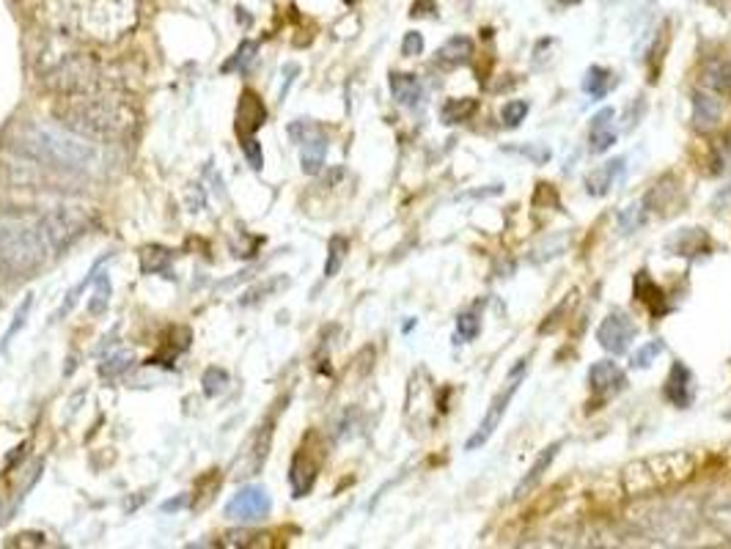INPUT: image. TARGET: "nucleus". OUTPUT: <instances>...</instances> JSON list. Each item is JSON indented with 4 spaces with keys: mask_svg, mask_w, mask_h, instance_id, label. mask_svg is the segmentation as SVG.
I'll list each match as a JSON object with an SVG mask.
<instances>
[{
    "mask_svg": "<svg viewBox=\"0 0 731 549\" xmlns=\"http://www.w3.org/2000/svg\"><path fill=\"white\" fill-rule=\"evenodd\" d=\"M9 148L22 160L36 163L44 171L58 173H80V176H100L108 173L111 152L105 143L83 137L72 129H58L36 121H25L12 129Z\"/></svg>",
    "mask_w": 731,
    "mask_h": 549,
    "instance_id": "obj_1",
    "label": "nucleus"
},
{
    "mask_svg": "<svg viewBox=\"0 0 731 549\" xmlns=\"http://www.w3.org/2000/svg\"><path fill=\"white\" fill-rule=\"evenodd\" d=\"M256 53H259V44L251 41V39H245V41H242V44L236 47L234 58L223 66V72H239V75H245V72L251 69V64L256 61Z\"/></svg>",
    "mask_w": 731,
    "mask_h": 549,
    "instance_id": "obj_30",
    "label": "nucleus"
},
{
    "mask_svg": "<svg viewBox=\"0 0 731 549\" xmlns=\"http://www.w3.org/2000/svg\"><path fill=\"white\" fill-rule=\"evenodd\" d=\"M242 155H245L248 165L254 171L264 168V155H262V143H256V137H242Z\"/></svg>",
    "mask_w": 731,
    "mask_h": 549,
    "instance_id": "obj_40",
    "label": "nucleus"
},
{
    "mask_svg": "<svg viewBox=\"0 0 731 549\" xmlns=\"http://www.w3.org/2000/svg\"><path fill=\"white\" fill-rule=\"evenodd\" d=\"M641 223H644V201H641V204H629V207L619 215V226H621L624 234H632Z\"/></svg>",
    "mask_w": 731,
    "mask_h": 549,
    "instance_id": "obj_38",
    "label": "nucleus"
},
{
    "mask_svg": "<svg viewBox=\"0 0 731 549\" xmlns=\"http://www.w3.org/2000/svg\"><path fill=\"white\" fill-rule=\"evenodd\" d=\"M316 473H319V462H314L306 447H300L295 459H291V470H289V483H291L295 497H306L314 489Z\"/></svg>",
    "mask_w": 731,
    "mask_h": 549,
    "instance_id": "obj_17",
    "label": "nucleus"
},
{
    "mask_svg": "<svg viewBox=\"0 0 731 549\" xmlns=\"http://www.w3.org/2000/svg\"><path fill=\"white\" fill-rule=\"evenodd\" d=\"M289 137L303 148V155H300L303 173L316 176L322 171L325 155H327V137H325V132L316 124H311V121H295V124L289 127Z\"/></svg>",
    "mask_w": 731,
    "mask_h": 549,
    "instance_id": "obj_9",
    "label": "nucleus"
},
{
    "mask_svg": "<svg viewBox=\"0 0 731 549\" xmlns=\"http://www.w3.org/2000/svg\"><path fill=\"white\" fill-rule=\"evenodd\" d=\"M47 256H50V247H47L39 228L0 223V275L28 278L44 267Z\"/></svg>",
    "mask_w": 731,
    "mask_h": 549,
    "instance_id": "obj_5",
    "label": "nucleus"
},
{
    "mask_svg": "<svg viewBox=\"0 0 731 549\" xmlns=\"http://www.w3.org/2000/svg\"><path fill=\"white\" fill-rule=\"evenodd\" d=\"M663 395H665V402L673 404L676 410H688L693 404L696 379H693V371L685 363H673L671 366L665 387H663Z\"/></svg>",
    "mask_w": 731,
    "mask_h": 549,
    "instance_id": "obj_12",
    "label": "nucleus"
},
{
    "mask_svg": "<svg viewBox=\"0 0 731 549\" xmlns=\"http://www.w3.org/2000/svg\"><path fill=\"white\" fill-rule=\"evenodd\" d=\"M476 108H478L476 99H449V102L441 108V119H443V124H459L468 116H473Z\"/></svg>",
    "mask_w": 731,
    "mask_h": 549,
    "instance_id": "obj_31",
    "label": "nucleus"
},
{
    "mask_svg": "<svg viewBox=\"0 0 731 549\" xmlns=\"http://www.w3.org/2000/svg\"><path fill=\"white\" fill-rule=\"evenodd\" d=\"M270 437H272V429L270 426H259V431L248 439V445H245V454H242L239 459H236V465H234V475L236 478H248V475H256L259 473V467L264 465V459H267V447H270Z\"/></svg>",
    "mask_w": 731,
    "mask_h": 549,
    "instance_id": "obj_13",
    "label": "nucleus"
},
{
    "mask_svg": "<svg viewBox=\"0 0 731 549\" xmlns=\"http://www.w3.org/2000/svg\"><path fill=\"white\" fill-rule=\"evenodd\" d=\"M613 116L616 111L613 108H602L594 119H592V152L594 155H602L608 148L616 143V129H613Z\"/></svg>",
    "mask_w": 731,
    "mask_h": 549,
    "instance_id": "obj_19",
    "label": "nucleus"
},
{
    "mask_svg": "<svg viewBox=\"0 0 731 549\" xmlns=\"http://www.w3.org/2000/svg\"><path fill=\"white\" fill-rule=\"evenodd\" d=\"M423 53V36L418 31H410L405 39H402V56L405 58H415Z\"/></svg>",
    "mask_w": 731,
    "mask_h": 549,
    "instance_id": "obj_42",
    "label": "nucleus"
},
{
    "mask_svg": "<svg viewBox=\"0 0 731 549\" xmlns=\"http://www.w3.org/2000/svg\"><path fill=\"white\" fill-rule=\"evenodd\" d=\"M558 451H561V442H553V445H548V447H545V451L539 454V459L533 462V467H530V470L525 473V478H522V481L517 483V489H514V497H525V494H528V491L533 489V483H536V481H539V478L545 475V470H548V467L553 465V459L558 456Z\"/></svg>",
    "mask_w": 731,
    "mask_h": 549,
    "instance_id": "obj_23",
    "label": "nucleus"
},
{
    "mask_svg": "<svg viewBox=\"0 0 731 549\" xmlns=\"http://www.w3.org/2000/svg\"><path fill=\"white\" fill-rule=\"evenodd\" d=\"M350 253V242L347 236H333L330 244H327V261H325V278H335L341 264H344Z\"/></svg>",
    "mask_w": 731,
    "mask_h": 549,
    "instance_id": "obj_29",
    "label": "nucleus"
},
{
    "mask_svg": "<svg viewBox=\"0 0 731 549\" xmlns=\"http://www.w3.org/2000/svg\"><path fill=\"white\" fill-rule=\"evenodd\" d=\"M94 223H96L94 215L83 207H56L41 215L36 228L41 231L50 253L58 256V253H67L83 234H88Z\"/></svg>",
    "mask_w": 731,
    "mask_h": 549,
    "instance_id": "obj_7",
    "label": "nucleus"
},
{
    "mask_svg": "<svg viewBox=\"0 0 731 549\" xmlns=\"http://www.w3.org/2000/svg\"><path fill=\"white\" fill-rule=\"evenodd\" d=\"M31 305H33V297L28 294V297L22 299V308H20V311L14 314V322H12V327H9V330H6V335H4V349H6V346H9V341H12V338L17 335V330H20V327L25 324V319H28V314H31Z\"/></svg>",
    "mask_w": 731,
    "mask_h": 549,
    "instance_id": "obj_41",
    "label": "nucleus"
},
{
    "mask_svg": "<svg viewBox=\"0 0 731 549\" xmlns=\"http://www.w3.org/2000/svg\"><path fill=\"white\" fill-rule=\"evenodd\" d=\"M270 511H272V500H270L267 489H262V486L239 489L226 503V517L234 519V522H242V525L262 522V519L270 517Z\"/></svg>",
    "mask_w": 731,
    "mask_h": 549,
    "instance_id": "obj_10",
    "label": "nucleus"
},
{
    "mask_svg": "<svg viewBox=\"0 0 731 549\" xmlns=\"http://www.w3.org/2000/svg\"><path fill=\"white\" fill-rule=\"evenodd\" d=\"M132 366V352H119V355H113V358H108L103 366H100V376L103 379H116V376H121L127 368Z\"/></svg>",
    "mask_w": 731,
    "mask_h": 549,
    "instance_id": "obj_37",
    "label": "nucleus"
},
{
    "mask_svg": "<svg viewBox=\"0 0 731 549\" xmlns=\"http://www.w3.org/2000/svg\"><path fill=\"white\" fill-rule=\"evenodd\" d=\"M226 387H228V374H226L223 368H209V371L204 374V393H207L209 398L220 395Z\"/></svg>",
    "mask_w": 731,
    "mask_h": 549,
    "instance_id": "obj_39",
    "label": "nucleus"
},
{
    "mask_svg": "<svg viewBox=\"0 0 731 549\" xmlns=\"http://www.w3.org/2000/svg\"><path fill=\"white\" fill-rule=\"evenodd\" d=\"M481 332V319H478V311H465L459 314L457 319V341L465 343V341H476Z\"/></svg>",
    "mask_w": 731,
    "mask_h": 549,
    "instance_id": "obj_34",
    "label": "nucleus"
},
{
    "mask_svg": "<svg viewBox=\"0 0 731 549\" xmlns=\"http://www.w3.org/2000/svg\"><path fill=\"white\" fill-rule=\"evenodd\" d=\"M616 83H619V77H616L611 69H605V66H592L586 75H583L580 88L586 91L592 99H605V96L616 88Z\"/></svg>",
    "mask_w": 731,
    "mask_h": 549,
    "instance_id": "obj_21",
    "label": "nucleus"
},
{
    "mask_svg": "<svg viewBox=\"0 0 731 549\" xmlns=\"http://www.w3.org/2000/svg\"><path fill=\"white\" fill-rule=\"evenodd\" d=\"M665 352V341L655 338V341H646L636 355H632V368H649L660 355Z\"/></svg>",
    "mask_w": 731,
    "mask_h": 549,
    "instance_id": "obj_33",
    "label": "nucleus"
},
{
    "mask_svg": "<svg viewBox=\"0 0 731 549\" xmlns=\"http://www.w3.org/2000/svg\"><path fill=\"white\" fill-rule=\"evenodd\" d=\"M56 119L61 127L91 137L96 143H119L127 140L138 127V113L129 102L116 93H75L64 96L56 105Z\"/></svg>",
    "mask_w": 731,
    "mask_h": 549,
    "instance_id": "obj_3",
    "label": "nucleus"
},
{
    "mask_svg": "<svg viewBox=\"0 0 731 549\" xmlns=\"http://www.w3.org/2000/svg\"><path fill=\"white\" fill-rule=\"evenodd\" d=\"M665 247H668V251H671L673 256H688V259H693V256H707V253L712 251L709 236H707L701 228H682V231H676V234L665 242Z\"/></svg>",
    "mask_w": 731,
    "mask_h": 549,
    "instance_id": "obj_16",
    "label": "nucleus"
},
{
    "mask_svg": "<svg viewBox=\"0 0 731 549\" xmlns=\"http://www.w3.org/2000/svg\"><path fill=\"white\" fill-rule=\"evenodd\" d=\"M344 4H347V6H352V4H358V0H344Z\"/></svg>",
    "mask_w": 731,
    "mask_h": 549,
    "instance_id": "obj_45",
    "label": "nucleus"
},
{
    "mask_svg": "<svg viewBox=\"0 0 731 549\" xmlns=\"http://www.w3.org/2000/svg\"><path fill=\"white\" fill-rule=\"evenodd\" d=\"M558 4H564V6H575V4H580V0H558Z\"/></svg>",
    "mask_w": 731,
    "mask_h": 549,
    "instance_id": "obj_44",
    "label": "nucleus"
},
{
    "mask_svg": "<svg viewBox=\"0 0 731 549\" xmlns=\"http://www.w3.org/2000/svg\"><path fill=\"white\" fill-rule=\"evenodd\" d=\"M184 503H187V497H179V500H168V503L163 506V511H179Z\"/></svg>",
    "mask_w": 731,
    "mask_h": 549,
    "instance_id": "obj_43",
    "label": "nucleus"
},
{
    "mask_svg": "<svg viewBox=\"0 0 731 549\" xmlns=\"http://www.w3.org/2000/svg\"><path fill=\"white\" fill-rule=\"evenodd\" d=\"M506 152L512 155H522L525 160H530L533 165H545L550 160V148L542 146V143H525V146H506Z\"/></svg>",
    "mask_w": 731,
    "mask_h": 549,
    "instance_id": "obj_36",
    "label": "nucleus"
},
{
    "mask_svg": "<svg viewBox=\"0 0 731 549\" xmlns=\"http://www.w3.org/2000/svg\"><path fill=\"white\" fill-rule=\"evenodd\" d=\"M44 17L58 33L113 44L138 25L135 0H50Z\"/></svg>",
    "mask_w": 731,
    "mask_h": 549,
    "instance_id": "obj_2",
    "label": "nucleus"
},
{
    "mask_svg": "<svg viewBox=\"0 0 731 549\" xmlns=\"http://www.w3.org/2000/svg\"><path fill=\"white\" fill-rule=\"evenodd\" d=\"M528 111H530V105L525 102V99H512V102H506L504 111H501L504 127H509V129L520 127L525 121V116H528Z\"/></svg>",
    "mask_w": 731,
    "mask_h": 549,
    "instance_id": "obj_35",
    "label": "nucleus"
},
{
    "mask_svg": "<svg viewBox=\"0 0 731 549\" xmlns=\"http://www.w3.org/2000/svg\"><path fill=\"white\" fill-rule=\"evenodd\" d=\"M621 176H624V160L616 157V160L605 163L600 171H594V173L586 179V187H589L592 195H608L611 187H613Z\"/></svg>",
    "mask_w": 731,
    "mask_h": 549,
    "instance_id": "obj_22",
    "label": "nucleus"
},
{
    "mask_svg": "<svg viewBox=\"0 0 731 549\" xmlns=\"http://www.w3.org/2000/svg\"><path fill=\"white\" fill-rule=\"evenodd\" d=\"M636 288H638V297H641V303H646V308L652 311V316H663L665 314V291L646 275H638L636 280Z\"/></svg>",
    "mask_w": 731,
    "mask_h": 549,
    "instance_id": "obj_27",
    "label": "nucleus"
},
{
    "mask_svg": "<svg viewBox=\"0 0 731 549\" xmlns=\"http://www.w3.org/2000/svg\"><path fill=\"white\" fill-rule=\"evenodd\" d=\"M470 53H473V41L468 36H451L446 44H441V49H437V61L446 66H459L470 58Z\"/></svg>",
    "mask_w": 731,
    "mask_h": 549,
    "instance_id": "obj_25",
    "label": "nucleus"
},
{
    "mask_svg": "<svg viewBox=\"0 0 731 549\" xmlns=\"http://www.w3.org/2000/svg\"><path fill=\"white\" fill-rule=\"evenodd\" d=\"M267 121V111L262 99L254 91H242L239 105H236V132L239 137H254Z\"/></svg>",
    "mask_w": 731,
    "mask_h": 549,
    "instance_id": "obj_14",
    "label": "nucleus"
},
{
    "mask_svg": "<svg viewBox=\"0 0 731 549\" xmlns=\"http://www.w3.org/2000/svg\"><path fill=\"white\" fill-rule=\"evenodd\" d=\"M283 286H289V280H286V278H281V275H272V278H267L264 283H259L256 288L245 291V297H242L239 303H242V305H256V303H262V299H267V297L278 294Z\"/></svg>",
    "mask_w": 731,
    "mask_h": 549,
    "instance_id": "obj_32",
    "label": "nucleus"
},
{
    "mask_svg": "<svg viewBox=\"0 0 731 549\" xmlns=\"http://www.w3.org/2000/svg\"><path fill=\"white\" fill-rule=\"evenodd\" d=\"M522 371H525V360H520L517 363V368H514V374H509V382H506V387L493 398L490 402V410H486V415L481 418V423H478V429L468 437V442H465V451H478V447L490 439L493 434H495V429H498V423L504 421V415H506V407L512 404V398H514V393L520 390V385H522Z\"/></svg>",
    "mask_w": 731,
    "mask_h": 549,
    "instance_id": "obj_8",
    "label": "nucleus"
},
{
    "mask_svg": "<svg viewBox=\"0 0 731 549\" xmlns=\"http://www.w3.org/2000/svg\"><path fill=\"white\" fill-rule=\"evenodd\" d=\"M704 83H707L709 91L728 96V93H731V61H712V64L707 66Z\"/></svg>",
    "mask_w": 731,
    "mask_h": 549,
    "instance_id": "obj_28",
    "label": "nucleus"
},
{
    "mask_svg": "<svg viewBox=\"0 0 731 549\" xmlns=\"http://www.w3.org/2000/svg\"><path fill=\"white\" fill-rule=\"evenodd\" d=\"M726 421H731V410H728V412H726Z\"/></svg>",
    "mask_w": 731,
    "mask_h": 549,
    "instance_id": "obj_46",
    "label": "nucleus"
},
{
    "mask_svg": "<svg viewBox=\"0 0 731 549\" xmlns=\"http://www.w3.org/2000/svg\"><path fill=\"white\" fill-rule=\"evenodd\" d=\"M391 93L399 105L405 108H415L421 102V96H423V85L415 75H399L394 72L391 75Z\"/></svg>",
    "mask_w": 731,
    "mask_h": 549,
    "instance_id": "obj_20",
    "label": "nucleus"
},
{
    "mask_svg": "<svg viewBox=\"0 0 731 549\" xmlns=\"http://www.w3.org/2000/svg\"><path fill=\"white\" fill-rule=\"evenodd\" d=\"M693 473V459L688 454H660L641 462H632L621 473V486L627 494L655 491L671 483L685 481Z\"/></svg>",
    "mask_w": 731,
    "mask_h": 549,
    "instance_id": "obj_6",
    "label": "nucleus"
},
{
    "mask_svg": "<svg viewBox=\"0 0 731 549\" xmlns=\"http://www.w3.org/2000/svg\"><path fill=\"white\" fill-rule=\"evenodd\" d=\"M64 39H56L44 47V53H39L36 72L44 88H50L61 96H75V93H96L105 91L108 80L91 56H85L83 49L75 47L72 36L61 33Z\"/></svg>",
    "mask_w": 731,
    "mask_h": 549,
    "instance_id": "obj_4",
    "label": "nucleus"
},
{
    "mask_svg": "<svg viewBox=\"0 0 731 549\" xmlns=\"http://www.w3.org/2000/svg\"><path fill=\"white\" fill-rule=\"evenodd\" d=\"M171 261H174V253L168 251V247H160V244H152V247H143V253H140V270L146 275H168L171 272Z\"/></svg>",
    "mask_w": 731,
    "mask_h": 549,
    "instance_id": "obj_26",
    "label": "nucleus"
},
{
    "mask_svg": "<svg viewBox=\"0 0 731 549\" xmlns=\"http://www.w3.org/2000/svg\"><path fill=\"white\" fill-rule=\"evenodd\" d=\"M632 338H636V324H632V319L627 314H619V311L608 314L602 319L600 330H597L600 346L611 355H624L629 349V343H632Z\"/></svg>",
    "mask_w": 731,
    "mask_h": 549,
    "instance_id": "obj_11",
    "label": "nucleus"
},
{
    "mask_svg": "<svg viewBox=\"0 0 731 549\" xmlns=\"http://www.w3.org/2000/svg\"><path fill=\"white\" fill-rule=\"evenodd\" d=\"M589 385H592V390H594L600 398H611V395H616L619 390H624L627 376H624V371H621L613 360H600V363H594L592 371H589Z\"/></svg>",
    "mask_w": 731,
    "mask_h": 549,
    "instance_id": "obj_15",
    "label": "nucleus"
},
{
    "mask_svg": "<svg viewBox=\"0 0 731 549\" xmlns=\"http://www.w3.org/2000/svg\"><path fill=\"white\" fill-rule=\"evenodd\" d=\"M111 294H113V286H111V278L108 272H96L94 278V291L88 297V316L100 319L108 314V305H111Z\"/></svg>",
    "mask_w": 731,
    "mask_h": 549,
    "instance_id": "obj_24",
    "label": "nucleus"
},
{
    "mask_svg": "<svg viewBox=\"0 0 731 549\" xmlns=\"http://www.w3.org/2000/svg\"><path fill=\"white\" fill-rule=\"evenodd\" d=\"M720 119H723L720 99H715L707 91H696L693 93V127L707 132V129H715L720 124Z\"/></svg>",
    "mask_w": 731,
    "mask_h": 549,
    "instance_id": "obj_18",
    "label": "nucleus"
}]
</instances>
